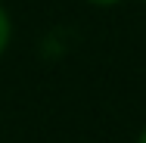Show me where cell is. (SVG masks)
<instances>
[{
	"instance_id": "6da1fadb",
	"label": "cell",
	"mask_w": 146,
	"mask_h": 143,
	"mask_svg": "<svg viewBox=\"0 0 146 143\" xmlns=\"http://www.w3.org/2000/svg\"><path fill=\"white\" fill-rule=\"evenodd\" d=\"M6 44H9V19H6V13L0 9V53L6 50Z\"/></svg>"
},
{
	"instance_id": "7a4b0ae2",
	"label": "cell",
	"mask_w": 146,
	"mask_h": 143,
	"mask_svg": "<svg viewBox=\"0 0 146 143\" xmlns=\"http://www.w3.org/2000/svg\"><path fill=\"white\" fill-rule=\"evenodd\" d=\"M90 3H100V6H112V3H118V0H90Z\"/></svg>"
},
{
	"instance_id": "3957f363",
	"label": "cell",
	"mask_w": 146,
	"mask_h": 143,
	"mask_svg": "<svg viewBox=\"0 0 146 143\" xmlns=\"http://www.w3.org/2000/svg\"><path fill=\"white\" fill-rule=\"evenodd\" d=\"M137 143H146V131H143V134H140V140H137Z\"/></svg>"
}]
</instances>
